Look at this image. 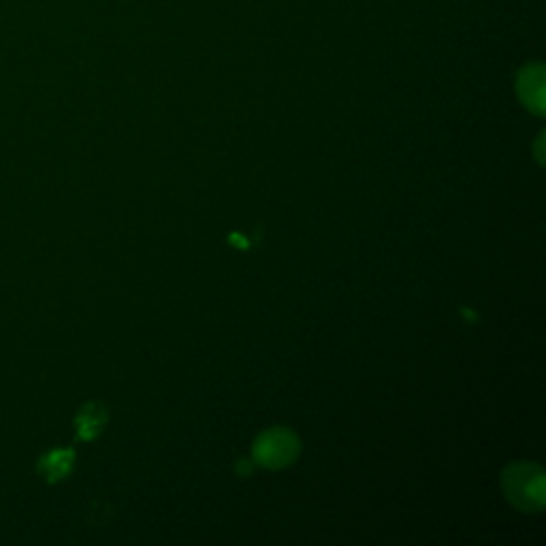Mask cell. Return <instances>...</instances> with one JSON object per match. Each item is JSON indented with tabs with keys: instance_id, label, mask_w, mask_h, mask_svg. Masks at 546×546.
<instances>
[{
	"instance_id": "1",
	"label": "cell",
	"mask_w": 546,
	"mask_h": 546,
	"mask_svg": "<svg viewBox=\"0 0 546 546\" xmlns=\"http://www.w3.org/2000/svg\"><path fill=\"white\" fill-rule=\"evenodd\" d=\"M502 487L512 506L523 512H540L544 508V472L540 465L519 461L506 468Z\"/></svg>"
},
{
	"instance_id": "2",
	"label": "cell",
	"mask_w": 546,
	"mask_h": 546,
	"mask_svg": "<svg viewBox=\"0 0 546 546\" xmlns=\"http://www.w3.org/2000/svg\"><path fill=\"white\" fill-rule=\"evenodd\" d=\"M301 451L299 438L291 429L273 427L263 431L254 442V461L269 470H280L291 465Z\"/></svg>"
},
{
	"instance_id": "3",
	"label": "cell",
	"mask_w": 546,
	"mask_h": 546,
	"mask_svg": "<svg viewBox=\"0 0 546 546\" xmlns=\"http://www.w3.org/2000/svg\"><path fill=\"white\" fill-rule=\"evenodd\" d=\"M519 94L523 103L534 111L544 114V73L542 67H525L519 75Z\"/></svg>"
},
{
	"instance_id": "4",
	"label": "cell",
	"mask_w": 546,
	"mask_h": 546,
	"mask_svg": "<svg viewBox=\"0 0 546 546\" xmlns=\"http://www.w3.org/2000/svg\"><path fill=\"white\" fill-rule=\"evenodd\" d=\"M75 463V453L69 448H58L50 455H45L39 463V472L47 480V483H58L67 474H71Z\"/></svg>"
},
{
	"instance_id": "5",
	"label": "cell",
	"mask_w": 546,
	"mask_h": 546,
	"mask_svg": "<svg viewBox=\"0 0 546 546\" xmlns=\"http://www.w3.org/2000/svg\"><path fill=\"white\" fill-rule=\"evenodd\" d=\"M107 423V410L101 404H88L79 410L75 425H77V436L82 440H94L103 431Z\"/></svg>"
}]
</instances>
